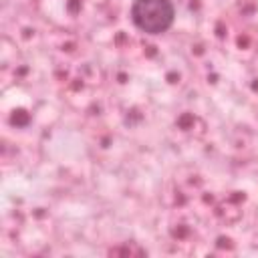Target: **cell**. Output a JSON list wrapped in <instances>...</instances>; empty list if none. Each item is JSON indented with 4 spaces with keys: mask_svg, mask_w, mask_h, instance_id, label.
<instances>
[{
    "mask_svg": "<svg viewBox=\"0 0 258 258\" xmlns=\"http://www.w3.org/2000/svg\"><path fill=\"white\" fill-rule=\"evenodd\" d=\"M175 8L171 0H135L131 6L133 24L147 34H161L173 24Z\"/></svg>",
    "mask_w": 258,
    "mask_h": 258,
    "instance_id": "cell-1",
    "label": "cell"
}]
</instances>
